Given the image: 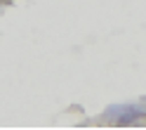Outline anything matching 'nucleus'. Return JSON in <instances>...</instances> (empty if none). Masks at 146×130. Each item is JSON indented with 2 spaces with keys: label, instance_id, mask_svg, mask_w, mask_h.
Segmentation results:
<instances>
[{
  "label": "nucleus",
  "instance_id": "1",
  "mask_svg": "<svg viewBox=\"0 0 146 130\" xmlns=\"http://www.w3.org/2000/svg\"><path fill=\"white\" fill-rule=\"evenodd\" d=\"M137 116H141L139 107H111L108 114H106V118L115 121V123H130V121H134Z\"/></svg>",
  "mask_w": 146,
  "mask_h": 130
}]
</instances>
